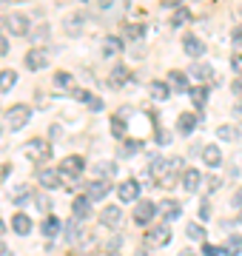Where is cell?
<instances>
[{"label": "cell", "mask_w": 242, "mask_h": 256, "mask_svg": "<svg viewBox=\"0 0 242 256\" xmlns=\"http://www.w3.org/2000/svg\"><path fill=\"white\" fill-rule=\"evenodd\" d=\"M28 117H32V108L23 106V102H18V106H12V108L6 111V126H9L12 131H20V128L28 122Z\"/></svg>", "instance_id": "cell-1"}, {"label": "cell", "mask_w": 242, "mask_h": 256, "mask_svg": "<svg viewBox=\"0 0 242 256\" xmlns=\"http://www.w3.org/2000/svg\"><path fill=\"white\" fill-rule=\"evenodd\" d=\"M23 154L28 156V160H34V162H40V160H48V154H52V148H48L46 140H28L26 146H23Z\"/></svg>", "instance_id": "cell-2"}, {"label": "cell", "mask_w": 242, "mask_h": 256, "mask_svg": "<svg viewBox=\"0 0 242 256\" xmlns=\"http://www.w3.org/2000/svg\"><path fill=\"white\" fill-rule=\"evenodd\" d=\"M157 214H160V205H154L151 200H140L137 208H134V222H137V225H146V222H151Z\"/></svg>", "instance_id": "cell-3"}, {"label": "cell", "mask_w": 242, "mask_h": 256, "mask_svg": "<svg viewBox=\"0 0 242 256\" xmlns=\"http://www.w3.org/2000/svg\"><path fill=\"white\" fill-rule=\"evenodd\" d=\"M6 26H9V32L14 37H26L32 28H28V18L26 14H20V12H12L9 18H6Z\"/></svg>", "instance_id": "cell-4"}, {"label": "cell", "mask_w": 242, "mask_h": 256, "mask_svg": "<svg viewBox=\"0 0 242 256\" xmlns=\"http://www.w3.org/2000/svg\"><path fill=\"white\" fill-rule=\"evenodd\" d=\"M26 66L32 68V72H43L48 66V52L46 48H28V54H26Z\"/></svg>", "instance_id": "cell-5"}, {"label": "cell", "mask_w": 242, "mask_h": 256, "mask_svg": "<svg viewBox=\"0 0 242 256\" xmlns=\"http://www.w3.org/2000/svg\"><path fill=\"white\" fill-rule=\"evenodd\" d=\"M83 168H86V160H83V156H77V154H72V156H66V160H63V165H60V174L77 176V174H83Z\"/></svg>", "instance_id": "cell-6"}, {"label": "cell", "mask_w": 242, "mask_h": 256, "mask_svg": "<svg viewBox=\"0 0 242 256\" xmlns=\"http://www.w3.org/2000/svg\"><path fill=\"white\" fill-rule=\"evenodd\" d=\"M168 239H171V230H168V225H157V228H151L148 234H146V242L154 248H162L168 245Z\"/></svg>", "instance_id": "cell-7"}, {"label": "cell", "mask_w": 242, "mask_h": 256, "mask_svg": "<svg viewBox=\"0 0 242 256\" xmlns=\"http://www.w3.org/2000/svg\"><path fill=\"white\" fill-rule=\"evenodd\" d=\"M182 48H186L188 57H202L205 54V43L196 34H186V37H182Z\"/></svg>", "instance_id": "cell-8"}, {"label": "cell", "mask_w": 242, "mask_h": 256, "mask_svg": "<svg viewBox=\"0 0 242 256\" xmlns=\"http://www.w3.org/2000/svg\"><path fill=\"white\" fill-rule=\"evenodd\" d=\"M117 196H120L122 202H134L140 196V185L134 182V180H126V182L117 185Z\"/></svg>", "instance_id": "cell-9"}, {"label": "cell", "mask_w": 242, "mask_h": 256, "mask_svg": "<svg viewBox=\"0 0 242 256\" xmlns=\"http://www.w3.org/2000/svg\"><path fill=\"white\" fill-rule=\"evenodd\" d=\"M60 171H52V168H43V171H38V180L43 188H60L63 185V180H60Z\"/></svg>", "instance_id": "cell-10"}, {"label": "cell", "mask_w": 242, "mask_h": 256, "mask_svg": "<svg viewBox=\"0 0 242 256\" xmlns=\"http://www.w3.org/2000/svg\"><path fill=\"white\" fill-rule=\"evenodd\" d=\"M83 23H86V18L83 14H80V12H74V14H68V18H66V34L68 37H77L80 34V32H83Z\"/></svg>", "instance_id": "cell-11"}, {"label": "cell", "mask_w": 242, "mask_h": 256, "mask_svg": "<svg viewBox=\"0 0 242 256\" xmlns=\"http://www.w3.org/2000/svg\"><path fill=\"white\" fill-rule=\"evenodd\" d=\"M72 210H74V220H88L92 216V200L88 196H77Z\"/></svg>", "instance_id": "cell-12"}, {"label": "cell", "mask_w": 242, "mask_h": 256, "mask_svg": "<svg viewBox=\"0 0 242 256\" xmlns=\"http://www.w3.org/2000/svg\"><path fill=\"white\" fill-rule=\"evenodd\" d=\"M106 194H108V182L106 180H94V182H88V200L97 202V200H106Z\"/></svg>", "instance_id": "cell-13"}, {"label": "cell", "mask_w": 242, "mask_h": 256, "mask_svg": "<svg viewBox=\"0 0 242 256\" xmlns=\"http://www.w3.org/2000/svg\"><path fill=\"white\" fill-rule=\"evenodd\" d=\"M182 185H186V191H200V185H202V174L196 171V168H188L186 174H182Z\"/></svg>", "instance_id": "cell-14"}, {"label": "cell", "mask_w": 242, "mask_h": 256, "mask_svg": "<svg viewBox=\"0 0 242 256\" xmlns=\"http://www.w3.org/2000/svg\"><path fill=\"white\" fill-rule=\"evenodd\" d=\"M120 220H122V210H120V208H114V205L102 208V214H100V222H102V225L114 228V225H120Z\"/></svg>", "instance_id": "cell-15"}, {"label": "cell", "mask_w": 242, "mask_h": 256, "mask_svg": "<svg viewBox=\"0 0 242 256\" xmlns=\"http://www.w3.org/2000/svg\"><path fill=\"white\" fill-rule=\"evenodd\" d=\"M202 162L211 165V168L222 165V151H220L216 146H205V148H202Z\"/></svg>", "instance_id": "cell-16"}, {"label": "cell", "mask_w": 242, "mask_h": 256, "mask_svg": "<svg viewBox=\"0 0 242 256\" xmlns=\"http://www.w3.org/2000/svg\"><path fill=\"white\" fill-rule=\"evenodd\" d=\"M12 228H14V234L26 236L28 230H32V220H28L26 214H14V216H12Z\"/></svg>", "instance_id": "cell-17"}, {"label": "cell", "mask_w": 242, "mask_h": 256, "mask_svg": "<svg viewBox=\"0 0 242 256\" xmlns=\"http://www.w3.org/2000/svg\"><path fill=\"white\" fill-rule=\"evenodd\" d=\"M72 97H74V100H80V102H88L94 111H100V108H102V100L92 97V92H86V88H74V92H72Z\"/></svg>", "instance_id": "cell-18"}, {"label": "cell", "mask_w": 242, "mask_h": 256, "mask_svg": "<svg viewBox=\"0 0 242 256\" xmlns=\"http://www.w3.org/2000/svg\"><path fill=\"white\" fill-rule=\"evenodd\" d=\"M112 86H126V82L131 80V72H128V66H114L112 68Z\"/></svg>", "instance_id": "cell-19"}, {"label": "cell", "mask_w": 242, "mask_h": 256, "mask_svg": "<svg viewBox=\"0 0 242 256\" xmlns=\"http://www.w3.org/2000/svg\"><path fill=\"white\" fill-rule=\"evenodd\" d=\"M168 82H171V88L177 94H186L188 92V80H186V74L182 72H171L168 74Z\"/></svg>", "instance_id": "cell-20"}, {"label": "cell", "mask_w": 242, "mask_h": 256, "mask_svg": "<svg viewBox=\"0 0 242 256\" xmlns=\"http://www.w3.org/2000/svg\"><path fill=\"white\" fill-rule=\"evenodd\" d=\"M188 72L194 74L200 82H205V80H211V77H214V68H211L208 63H194L191 68H188Z\"/></svg>", "instance_id": "cell-21"}, {"label": "cell", "mask_w": 242, "mask_h": 256, "mask_svg": "<svg viewBox=\"0 0 242 256\" xmlns=\"http://www.w3.org/2000/svg\"><path fill=\"white\" fill-rule=\"evenodd\" d=\"M160 214H162L166 220H177L180 214H182V208H180V202H174V200H166L162 205H160Z\"/></svg>", "instance_id": "cell-22"}, {"label": "cell", "mask_w": 242, "mask_h": 256, "mask_svg": "<svg viewBox=\"0 0 242 256\" xmlns=\"http://www.w3.org/2000/svg\"><path fill=\"white\" fill-rule=\"evenodd\" d=\"M14 82H18V72H12V68H3V72H0V94H6L12 86H14Z\"/></svg>", "instance_id": "cell-23"}, {"label": "cell", "mask_w": 242, "mask_h": 256, "mask_svg": "<svg viewBox=\"0 0 242 256\" xmlns=\"http://www.w3.org/2000/svg\"><path fill=\"white\" fill-rule=\"evenodd\" d=\"M177 128L182 131V134H191L196 128V117L191 114V111H186V114H180V120H177Z\"/></svg>", "instance_id": "cell-24"}, {"label": "cell", "mask_w": 242, "mask_h": 256, "mask_svg": "<svg viewBox=\"0 0 242 256\" xmlns=\"http://www.w3.org/2000/svg\"><path fill=\"white\" fill-rule=\"evenodd\" d=\"M117 52H122V40L120 37H106V40H102V54L112 57V54H117Z\"/></svg>", "instance_id": "cell-25"}, {"label": "cell", "mask_w": 242, "mask_h": 256, "mask_svg": "<svg viewBox=\"0 0 242 256\" xmlns=\"http://www.w3.org/2000/svg\"><path fill=\"white\" fill-rule=\"evenodd\" d=\"M222 254L225 256H240L242 254V236H240V234H234V236L228 239V245H225Z\"/></svg>", "instance_id": "cell-26"}, {"label": "cell", "mask_w": 242, "mask_h": 256, "mask_svg": "<svg viewBox=\"0 0 242 256\" xmlns=\"http://www.w3.org/2000/svg\"><path fill=\"white\" fill-rule=\"evenodd\" d=\"M60 228H63V225H60V220H54V216H48V220L43 222V228H40V230H43V236H48V239H52V236H57V234H60Z\"/></svg>", "instance_id": "cell-27"}, {"label": "cell", "mask_w": 242, "mask_h": 256, "mask_svg": "<svg viewBox=\"0 0 242 256\" xmlns=\"http://www.w3.org/2000/svg\"><path fill=\"white\" fill-rule=\"evenodd\" d=\"M77 222H80V220H68L63 225V234H66L68 242H77V239H80V225H77Z\"/></svg>", "instance_id": "cell-28"}, {"label": "cell", "mask_w": 242, "mask_h": 256, "mask_svg": "<svg viewBox=\"0 0 242 256\" xmlns=\"http://www.w3.org/2000/svg\"><path fill=\"white\" fill-rule=\"evenodd\" d=\"M188 20H191V12L186 9V6H180L177 12H174V18H171V26L177 28V26H186Z\"/></svg>", "instance_id": "cell-29"}, {"label": "cell", "mask_w": 242, "mask_h": 256, "mask_svg": "<svg viewBox=\"0 0 242 256\" xmlns=\"http://www.w3.org/2000/svg\"><path fill=\"white\" fill-rule=\"evenodd\" d=\"M216 137L220 140H240V128L236 126H220L216 128Z\"/></svg>", "instance_id": "cell-30"}, {"label": "cell", "mask_w": 242, "mask_h": 256, "mask_svg": "<svg viewBox=\"0 0 242 256\" xmlns=\"http://www.w3.org/2000/svg\"><path fill=\"white\" fill-rule=\"evenodd\" d=\"M112 134L117 140L126 137V120H122V114H120V117H112Z\"/></svg>", "instance_id": "cell-31"}, {"label": "cell", "mask_w": 242, "mask_h": 256, "mask_svg": "<svg viewBox=\"0 0 242 256\" xmlns=\"http://www.w3.org/2000/svg\"><path fill=\"white\" fill-rule=\"evenodd\" d=\"M191 100H194V106H200V108H202L205 100H208V88H205V86H196L194 92H191Z\"/></svg>", "instance_id": "cell-32"}, {"label": "cell", "mask_w": 242, "mask_h": 256, "mask_svg": "<svg viewBox=\"0 0 242 256\" xmlns=\"http://www.w3.org/2000/svg\"><path fill=\"white\" fill-rule=\"evenodd\" d=\"M151 97L154 100H168V86L166 82H151Z\"/></svg>", "instance_id": "cell-33"}, {"label": "cell", "mask_w": 242, "mask_h": 256, "mask_svg": "<svg viewBox=\"0 0 242 256\" xmlns=\"http://www.w3.org/2000/svg\"><path fill=\"white\" fill-rule=\"evenodd\" d=\"M26 196H28V185H18V188H12V200L18 202V205L26 200Z\"/></svg>", "instance_id": "cell-34"}, {"label": "cell", "mask_w": 242, "mask_h": 256, "mask_svg": "<svg viewBox=\"0 0 242 256\" xmlns=\"http://www.w3.org/2000/svg\"><path fill=\"white\" fill-rule=\"evenodd\" d=\"M186 230H188V239H202L205 236V230H202V225H200V222H191Z\"/></svg>", "instance_id": "cell-35"}, {"label": "cell", "mask_w": 242, "mask_h": 256, "mask_svg": "<svg viewBox=\"0 0 242 256\" xmlns=\"http://www.w3.org/2000/svg\"><path fill=\"white\" fill-rule=\"evenodd\" d=\"M122 32H126V37H142V34H146V26H140V23H131V26H126Z\"/></svg>", "instance_id": "cell-36"}, {"label": "cell", "mask_w": 242, "mask_h": 256, "mask_svg": "<svg viewBox=\"0 0 242 256\" xmlns=\"http://www.w3.org/2000/svg\"><path fill=\"white\" fill-rule=\"evenodd\" d=\"M234 54H242V28L234 32Z\"/></svg>", "instance_id": "cell-37"}, {"label": "cell", "mask_w": 242, "mask_h": 256, "mask_svg": "<svg viewBox=\"0 0 242 256\" xmlns=\"http://www.w3.org/2000/svg\"><path fill=\"white\" fill-rule=\"evenodd\" d=\"M97 171H100L102 176H114V174H117V165H114V162H108V165H100Z\"/></svg>", "instance_id": "cell-38"}, {"label": "cell", "mask_w": 242, "mask_h": 256, "mask_svg": "<svg viewBox=\"0 0 242 256\" xmlns=\"http://www.w3.org/2000/svg\"><path fill=\"white\" fill-rule=\"evenodd\" d=\"M54 82L57 86H72V74H66V72L54 74Z\"/></svg>", "instance_id": "cell-39"}, {"label": "cell", "mask_w": 242, "mask_h": 256, "mask_svg": "<svg viewBox=\"0 0 242 256\" xmlns=\"http://www.w3.org/2000/svg\"><path fill=\"white\" fill-rule=\"evenodd\" d=\"M34 205H38L40 210H48V200L43 196V194H38V196H34Z\"/></svg>", "instance_id": "cell-40"}, {"label": "cell", "mask_w": 242, "mask_h": 256, "mask_svg": "<svg viewBox=\"0 0 242 256\" xmlns=\"http://www.w3.org/2000/svg\"><path fill=\"white\" fill-rule=\"evenodd\" d=\"M222 250L220 248H214V245H202V256H220Z\"/></svg>", "instance_id": "cell-41"}, {"label": "cell", "mask_w": 242, "mask_h": 256, "mask_svg": "<svg viewBox=\"0 0 242 256\" xmlns=\"http://www.w3.org/2000/svg\"><path fill=\"white\" fill-rule=\"evenodd\" d=\"M134 151H140V142H126L122 146V154H134Z\"/></svg>", "instance_id": "cell-42"}, {"label": "cell", "mask_w": 242, "mask_h": 256, "mask_svg": "<svg viewBox=\"0 0 242 256\" xmlns=\"http://www.w3.org/2000/svg\"><path fill=\"white\" fill-rule=\"evenodd\" d=\"M208 216H211V205L202 202V205H200V220H208Z\"/></svg>", "instance_id": "cell-43"}, {"label": "cell", "mask_w": 242, "mask_h": 256, "mask_svg": "<svg viewBox=\"0 0 242 256\" xmlns=\"http://www.w3.org/2000/svg\"><path fill=\"white\" fill-rule=\"evenodd\" d=\"M220 180H216V176H211V180H208V185H205V188H208V191H216V188H220Z\"/></svg>", "instance_id": "cell-44"}, {"label": "cell", "mask_w": 242, "mask_h": 256, "mask_svg": "<svg viewBox=\"0 0 242 256\" xmlns=\"http://www.w3.org/2000/svg\"><path fill=\"white\" fill-rule=\"evenodd\" d=\"M234 94H240V97H242V77H236V80H234Z\"/></svg>", "instance_id": "cell-45"}, {"label": "cell", "mask_w": 242, "mask_h": 256, "mask_svg": "<svg viewBox=\"0 0 242 256\" xmlns=\"http://www.w3.org/2000/svg\"><path fill=\"white\" fill-rule=\"evenodd\" d=\"M6 52H9V43H6V37H0V57L6 54Z\"/></svg>", "instance_id": "cell-46"}, {"label": "cell", "mask_w": 242, "mask_h": 256, "mask_svg": "<svg viewBox=\"0 0 242 256\" xmlns=\"http://www.w3.org/2000/svg\"><path fill=\"white\" fill-rule=\"evenodd\" d=\"M231 66H234V68H242V54H234Z\"/></svg>", "instance_id": "cell-47"}, {"label": "cell", "mask_w": 242, "mask_h": 256, "mask_svg": "<svg viewBox=\"0 0 242 256\" xmlns=\"http://www.w3.org/2000/svg\"><path fill=\"white\" fill-rule=\"evenodd\" d=\"M0 256H9V248L3 245V242H0Z\"/></svg>", "instance_id": "cell-48"}, {"label": "cell", "mask_w": 242, "mask_h": 256, "mask_svg": "<svg viewBox=\"0 0 242 256\" xmlns=\"http://www.w3.org/2000/svg\"><path fill=\"white\" fill-rule=\"evenodd\" d=\"M234 114H236V117H242V102H236V108H234Z\"/></svg>", "instance_id": "cell-49"}, {"label": "cell", "mask_w": 242, "mask_h": 256, "mask_svg": "<svg viewBox=\"0 0 242 256\" xmlns=\"http://www.w3.org/2000/svg\"><path fill=\"white\" fill-rule=\"evenodd\" d=\"M180 256H194V254H191V250H182V254H180Z\"/></svg>", "instance_id": "cell-50"}, {"label": "cell", "mask_w": 242, "mask_h": 256, "mask_svg": "<svg viewBox=\"0 0 242 256\" xmlns=\"http://www.w3.org/2000/svg\"><path fill=\"white\" fill-rule=\"evenodd\" d=\"M134 256H146V254H142V250H140V254H134Z\"/></svg>", "instance_id": "cell-51"}, {"label": "cell", "mask_w": 242, "mask_h": 256, "mask_svg": "<svg viewBox=\"0 0 242 256\" xmlns=\"http://www.w3.org/2000/svg\"><path fill=\"white\" fill-rule=\"evenodd\" d=\"M0 234H3V222H0Z\"/></svg>", "instance_id": "cell-52"}]
</instances>
